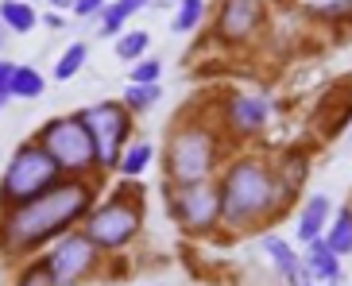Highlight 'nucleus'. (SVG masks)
Returning <instances> with one entry per match:
<instances>
[{"mask_svg":"<svg viewBox=\"0 0 352 286\" xmlns=\"http://www.w3.org/2000/svg\"><path fill=\"white\" fill-rule=\"evenodd\" d=\"M85 58H89V47H85V43H70V47L58 54V62H54V82L78 78V70L85 66Z\"/></svg>","mask_w":352,"mask_h":286,"instance_id":"21","label":"nucleus"},{"mask_svg":"<svg viewBox=\"0 0 352 286\" xmlns=\"http://www.w3.org/2000/svg\"><path fill=\"white\" fill-rule=\"evenodd\" d=\"M78 116H82L85 132H89V140L97 147V170H116L128 140H132V113H128L124 104L104 101V104H94V109H85Z\"/></svg>","mask_w":352,"mask_h":286,"instance_id":"7","label":"nucleus"},{"mask_svg":"<svg viewBox=\"0 0 352 286\" xmlns=\"http://www.w3.org/2000/svg\"><path fill=\"white\" fill-rule=\"evenodd\" d=\"M333 217V205L325 194H314L302 201V213H298V240L302 244H314V240H321V232H325V225H329Z\"/></svg>","mask_w":352,"mask_h":286,"instance_id":"14","label":"nucleus"},{"mask_svg":"<svg viewBox=\"0 0 352 286\" xmlns=\"http://www.w3.org/2000/svg\"><path fill=\"white\" fill-rule=\"evenodd\" d=\"M101 8H104L101 0H78V4H74V16H85V20H89V16H97Z\"/></svg>","mask_w":352,"mask_h":286,"instance_id":"28","label":"nucleus"},{"mask_svg":"<svg viewBox=\"0 0 352 286\" xmlns=\"http://www.w3.org/2000/svg\"><path fill=\"white\" fill-rule=\"evenodd\" d=\"M35 143L51 155L54 166H58L66 178H85V174L94 178L97 174V147H94V140H89V132H85V124L78 113L47 120L43 132L35 135Z\"/></svg>","mask_w":352,"mask_h":286,"instance_id":"4","label":"nucleus"},{"mask_svg":"<svg viewBox=\"0 0 352 286\" xmlns=\"http://www.w3.org/2000/svg\"><path fill=\"white\" fill-rule=\"evenodd\" d=\"M259 248L271 256V267L279 271L283 278H287L290 286H306V271H302V259H298V252L283 240V236H275V232H263L259 236Z\"/></svg>","mask_w":352,"mask_h":286,"instance_id":"13","label":"nucleus"},{"mask_svg":"<svg viewBox=\"0 0 352 286\" xmlns=\"http://www.w3.org/2000/svg\"><path fill=\"white\" fill-rule=\"evenodd\" d=\"M39 23V12L32 4H20V0H4L0 4V28L16 31V35H28V31Z\"/></svg>","mask_w":352,"mask_h":286,"instance_id":"19","label":"nucleus"},{"mask_svg":"<svg viewBox=\"0 0 352 286\" xmlns=\"http://www.w3.org/2000/svg\"><path fill=\"white\" fill-rule=\"evenodd\" d=\"M47 267H51V275H54V286H66V283L82 286V278L97 275L101 252H97L82 232H70V236H63V240L54 244V252L47 256Z\"/></svg>","mask_w":352,"mask_h":286,"instance_id":"9","label":"nucleus"},{"mask_svg":"<svg viewBox=\"0 0 352 286\" xmlns=\"http://www.w3.org/2000/svg\"><path fill=\"white\" fill-rule=\"evenodd\" d=\"M97 205V178H58L39 197L0 213V256H32L54 236H63Z\"/></svg>","mask_w":352,"mask_h":286,"instance_id":"1","label":"nucleus"},{"mask_svg":"<svg viewBox=\"0 0 352 286\" xmlns=\"http://www.w3.org/2000/svg\"><path fill=\"white\" fill-rule=\"evenodd\" d=\"M140 225H144V205L109 197V201L89 209L82 236L97 248V252H124L135 236H140Z\"/></svg>","mask_w":352,"mask_h":286,"instance_id":"6","label":"nucleus"},{"mask_svg":"<svg viewBox=\"0 0 352 286\" xmlns=\"http://www.w3.org/2000/svg\"><path fill=\"white\" fill-rule=\"evenodd\" d=\"M170 209L182 221V228L194 236L213 232L221 225V194L217 182H194V186H170Z\"/></svg>","mask_w":352,"mask_h":286,"instance_id":"8","label":"nucleus"},{"mask_svg":"<svg viewBox=\"0 0 352 286\" xmlns=\"http://www.w3.org/2000/svg\"><path fill=\"white\" fill-rule=\"evenodd\" d=\"M39 23H47V28H54V31L66 28V20H63V16H54V12H51V16H39Z\"/></svg>","mask_w":352,"mask_h":286,"instance_id":"30","label":"nucleus"},{"mask_svg":"<svg viewBox=\"0 0 352 286\" xmlns=\"http://www.w3.org/2000/svg\"><path fill=\"white\" fill-rule=\"evenodd\" d=\"M159 97H163V89H159V85H128V89H124V101H120V104H124L128 113L135 116V113L155 109Z\"/></svg>","mask_w":352,"mask_h":286,"instance_id":"23","label":"nucleus"},{"mask_svg":"<svg viewBox=\"0 0 352 286\" xmlns=\"http://www.w3.org/2000/svg\"><path fill=\"white\" fill-rule=\"evenodd\" d=\"M217 39L221 43H248L263 28V4L256 0H225L217 4Z\"/></svg>","mask_w":352,"mask_h":286,"instance_id":"10","label":"nucleus"},{"mask_svg":"<svg viewBox=\"0 0 352 286\" xmlns=\"http://www.w3.org/2000/svg\"><path fill=\"white\" fill-rule=\"evenodd\" d=\"M151 155H155L151 151V143L140 140V143H132V147H124V155H120V163L116 166H120L124 178H140V174L147 170V163H151Z\"/></svg>","mask_w":352,"mask_h":286,"instance_id":"22","label":"nucleus"},{"mask_svg":"<svg viewBox=\"0 0 352 286\" xmlns=\"http://www.w3.org/2000/svg\"><path fill=\"white\" fill-rule=\"evenodd\" d=\"M16 286H54V275H51V267H47V259H32L16 275Z\"/></svg>","mask_w":352,"mask_h":286,"instance_id":"26","label":"nucleus"},{"mask_svg":"<svg viewBox=\"0 0 352 286\" xmlns=\"http://www.w3.org/2000/svg\"><path fill=\"white\" fill-rule=\"evenodd\" d=\"M4 39H8V31H4V28H0V47H4Z\"/></svg>","mask_w":352,"mask_h":286,"instance_id":"32","label":"nucleus"},{"mask_svg":"<svg viewBox=\"0 0 352 286\" xmlns=\"http://www.w3.org/2000/svg\"><path fill=\"white\" fill-rule=\"evenodd\" d=\"M12 70H16V62L0 58V89H8V82H12Z\"/></svg>","mask_w":352,"mask_h":286,"instance_id":"29","label":"nucleus"},{"mask_svg":"<svg viewBox=\"0 0 352 286\" xmlns=\"http://www.w3.org/2000/svg\"><path fill=\"white\" fill-rule=\"evenodd\" d=\"M302 271H306V278H318V286H337V278H341V259L333 256L321 240H314V244H306Z\"/></svg>","mask_w":352,"mask_h":286,"instance_id":"15","label":"nucleus"},{"mask_svg":"<svg viewBox=\"0 0 352 286\" xmlns=\"http://www.w3.org/2000/svg\"><path fill=\"white\" fill-rule=\"evenodd\" d=\"M221 194V225L240 232V228H267L275 225L294 197L279 186L271 174L267 159L259 155H240L225 166L217 182Z\"/></svg>","mask_w":352,"mask_h":286,"instance_id":"2","label":"nucleus"},{"mask_svg":"<svg viewBox=\"0 0 352 286\" xmlns=\"http://www.w3.org/2000/svg\"><path fill=\"white\" fill-rule=\"evenodd\" d=\"M267 166H271V174L279 178V186L287 190L290 197H298L302 182L310 178V155L302 151V147H283Z\"/></svg>","mask_w":352,"mask_h":286,"instance_id":"12","label":"nucleus"},{"mask_svg":"<svg viewBox=\"0 0 352 286\" xmlns=\"http://www.w3.org/2000/svg\"><path fill=\"white\" fill-rule=\"evenodd\" d=\"M147 47H151V35L147 31H128V35L116 39V58L140 62V58H147Z\"/></svg>","mask_w":352,"mask_h":286,"instance_id":"24","label":"nucleus"},{"mask_svg":"<svg viewBox=\"0 0 352 286\" xmlns=\"http://www.w3.org/2000/svg\"><path fill=\"white\" fill-rule=\"evenodd\" d=\"M221 116H225V132L228 135H256L263 124H267L271 109L263 97H252V93H232L225 101V109H221Z\"/></svg>","mask_w":352,"mask_h":286,"instance_id":"11","label":"nucleus"},{"mask_svg":"<svg viewBox=\"0 0 352 286\" xmlns=\"http://www.w3.org/2000/svg\"><path fill=\"white\" fill-rule=\"evenodd\" d=\"M159 74H163V62L159 58H140L128 78H132V85H159Z\"/></svg>","mask_w":352,"mask_h":286,"instance_id":"27","label":"nucleus"},{"mask_svg":"<svg viewBox=\"0 0 352 286\" xmlns=\"http://www.w3.org/2000/svg\"><path fill=\"white\" fill-rule=\"evenodd\" d=\"M43 89H47V78L35 66H16L12 70L8 97H16V101H35V97H43Z\"/></svg>","mask_w":352,"mask_h":286,"instance_id":"18","label":"nucleus"},{"mask_svg":"<svg viewBox=\"0 0 352 286\" xmlns=\"http://www.w3.org/2000/svg\"><path fill=\"white\" fill-rule=\"evenodd\" d=\"M8 101H12V97H8V89H0V109H4Z\"/></svg>","mask_w":352,"mask_h":286,"instance_id":"31","label":"nucleus"},{"mask_svg":"<svg viewBox=\"0 0 352 286\" xmlns=\"http://www.w3.org/2000/svg\"><path fill=\"white\" fill-rule=\"evenodd\" d=\"M221 163V132L209 128L201 116H186L170 128L166 140V178L170 186H194L209 182Z\"/></svg>","mask_w":352,"mask_h":286,"instance_id":"3","label":"nucleus"},{"mask_svg":"<svg viewBox=\"0 0 352 286\" xmlns=\"http://www.w3.org/2000/svg\"><path fill=\"white\" fill-rule=\"evenodd\" d=\"M209 4L206 0H186V4H178V16L170 20V31H194L197 23L206 20Z\"/></svg>","mask_w":352,"mask_h":286,"instance_id":"25","label":"nucleus"},{"mask_svg":"<svg viewBox=\"0 0 352 286\" xmlns=\"http://www.w3.org/2000/svg\"><path fill=\"white\" fill-rule=\"evenodd\" d=\"M63 178V170L54 166V159L43 151L39 143H23L20 151L12 155L8 170L0 178V209H16V205L39 197L43 190H51Z\"/></svg>","mask_w":352,"mask_h":286,"instance_id":"5","label":"nucleus"},{"mask_svg":"<svg viewBox=\"0 0 352 286\" xmlns=\"http://www.w3.org/2000/svg\"><path fill=\"white\" fill-rule=\"evenodd\" d=\"M344 124H349V89L337 97V104H333V93H329L314 113V128H318L321 140H333L337 132H344Z\"/></svg>","mask_w":352,"mask_h":286,"instance_id":"16","label":"nucleus"},{"mask_svg":"<svg viewBox=\"0 0 352 286\" xmlns=\"http://www.w3.org/2000/svg\"><path fill=\"white\" fill-rule=\"evenodd\" d=\"M321 244L329 248L337 259H344L352 252V209H349V205H341V209H337L333 228H329V232H321Z\"/></svg>","mask_w":352,"mask_h":286,"instance_id":"17","label":"nucleus"},{"mask_svg":"<svg viewBox=\"0 0 352 286\" xmlns=\"http://www.w3.org/2000/svg\"><path fill=\"white\" fill-rule=\"evenodd\" d=\"M306 286H318V283H306Z\"/></svg>","mask_w":352,"mask_h":286,"instance_id":"34","label":"nucleus"},{"mask_svg":"<svg viewBox=\"0 0 352 286\" xmlns=\"http://www.w3.org/2000/svg\"><path fill=\"white\" fill-rule=\"evenodd\" d=\"M66 286H78V283H66Z\"/></svg>","mask_w":352,"mask_h":286,"instance_id":"33","label":"nucleus"},{"mask_svg":"<svg viewBox=\"0 0 352 286\" xmlns=\"http://www.w3.org/2000/svg\"><path fill=\"white\" fill-rule=\"evenodd\" d=\"M144 8L140 0H116V4H104L101 8V35H116V31L128 23V16Z\"/></svg>","mask_w":352,"mask_h":286,"instance_id":"20","label":"nucleus"}]
</instances>
